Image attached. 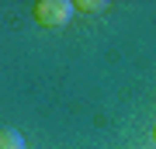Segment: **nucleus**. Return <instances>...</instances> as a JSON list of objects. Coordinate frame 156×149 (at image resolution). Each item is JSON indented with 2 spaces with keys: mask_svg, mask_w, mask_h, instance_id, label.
Segmentation results:
<instances>
[{
  "mask_svg": "<svg viewBox=\"0 0 156 149\" xmlns=\"http://www.w3.org/2000/svg\"><path fill=\"white\" fill-rule=\"evenodd\" d=\"M80 11H104V4H90L87 0V4H80Z\"/></svg>",
  "mask_w": 156,
  "mask_h": 149,
  "instance_id": "3",
  "label": "nucleus"
},
{
  "mask_svg": "<svg viewBox=\"0 0 156 149\" xmlns=\"http://www.w3.org/2000/svg\"><path fill=\"white\" fill-rule=\"evenodd\" d=\"M0 149H24V135L17 128H0Z\"/></svg>",
  "mask_w": 156,
  "mask_h": 149,
  "instance_id": "2",
  "label": "nucleus"
},
{
  "mask_svg": "<svg viewBox=\"0 0 156 149\" xmlns=\"http://www.w3.org/2000/svg\"><path fill=\"white\" fill-rule=\"evenodd\" d=\"M73 14H76V4H69V0H38L35 4V21L42 28H62L69 24Z\"/></svg>",
  "mask_w": 156,
  "mask_h": 149,
  "instance_id": "1",
  "label": "nucleus"
},
{
  "mask_svg": "<svg viewBox=\"0 0 156 149\" xmlns=\"http://www.w3.org/2000/svg\"><path fill=\"white\" fill-rule=\"evenodd\" d=\"M153 139H156V128H153Z\"/></svg>",
  "mask_w": 156,
  "mask_h": 149,
  "instance_id": "4",
  "label": "nucleus"
}]
</instances>
